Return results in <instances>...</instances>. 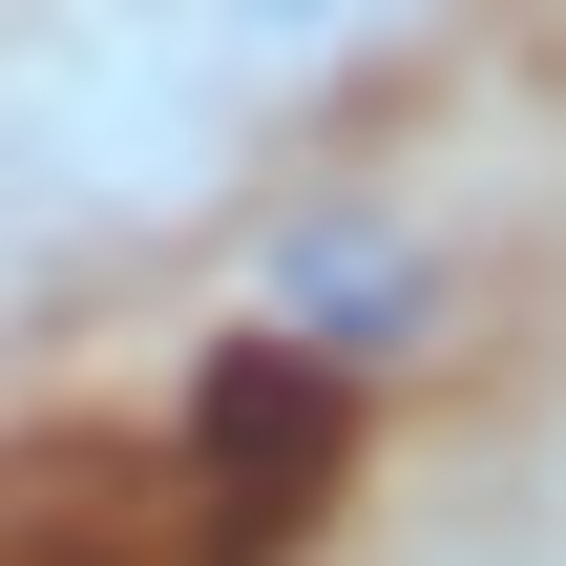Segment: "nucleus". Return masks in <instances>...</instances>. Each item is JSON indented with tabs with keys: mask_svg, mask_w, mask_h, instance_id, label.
Returning a JSON list of instances; mask_svg holds the SVG:
<instances>
[{
	"mask_svg": "<svg viewBox=\"0 0 566 566\" xmlns=\"http://www.w3.org/2000/svg\"><path fill=\"white\" fill-rule=\"evenodd\" d=\"M378 21H399V0H189V42H210V63H273V84H294V63H357Z\"/></svg>",
	"mask_w": 566,
	"mask_h": 566,
	"instance_id": "obj_1",
	"label": "nucleus"
}]
</instances>
